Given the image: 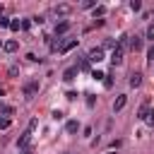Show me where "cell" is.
Returning <instances> with one entry per match:
<instances>
[{"label": "cell", "instance_id": "32", "mask_svg": "<svg viewBox=\"0 0 154 154\" xmlns=\"http://www.w3.org/2000/svg\"><path fill=\"white\" fill-rule=\"evenodd\" d=\"M0 48H5V43H0Z\"/></svg>", "mask_w": 154, "mask_h": 154}, {"label": "cell", "instance_id": "3", "mask_svg": "<svg viewBox=\"0 0 154 154\" xmlns=\"http://www.w3.org/2000/svg\"><path fill=\"white\" fill-rule=\"evenodd\" d=\"M123 55H125V48L116 46L113 53H111V63H113V67H116V65H123Z\"/></svg>", "mask_w": 154, "mask_h": 154}, {"label": "cell", "instance_id": "12", "mask_svg": "<svg viewBox=\"0 0 154 154\" xmlns=\"http://www.w3.org/2000/svg\"><path fill=\"white\" fill-rule=\"evenodd\" d=\"M140 84H142V75L140 72H132L130 75V87H140Z\"/></svg>", "mask_w": 154, "mask_h": 154}, {"label": "cell", "instance_id": "19", "mask_svg": "<svg viewBox=\"0 0 154 154\" xmlns=\"http://www.w3.org/2000/svg\"><path fill=\"white\" fill-rule=\"evenodd\" d=\"M147 38H149V41H154V24H149V26H147Z\"/></svg>", "mask_w": 154, "mask_h": 154}, {"label": "cell", "instance_id": "33", "mask_svg": "<svg viewBox=\"0 0 154 154\" xmlns=\"http://www.w3.org/2000/svg\"><path fill=\"white\" fill-rule=\"evenodd\" d=\"M0 17H2V7H0Z\"/></svg>", "mask_w": 154, "mask_h": 154}, {"label": "cell", "instance_id": "25", "mask_svg": "<svg viewBox=\"0 0 154 154\" xmlns=\"http://www.w3.org/2000/svg\"><path fill=\"white\" fill-rule=\"evenodd\" d=\"M51 116H53V120H63V111H53Z\"/></svg>", "mask_w": 154, "mask_h": 154}, {"label": "cell", "instance_id": "21", "mask_svg": "<svg viewBox=\"0 0 154 154\" xmlns=\"http://www.w3.org/2000/svg\"><path fill=\"white\" fill-rule=\"evenodd\" d=\"M26 60H31V63H41V58H36L34 53H26Z\"/></svg>", "mask_w": 154, "mask_h": 154}, {"label": "cell", "instance_id": "29", "mask_svg": "<svg viewBox=\"0 0 154 154\" xmlns=\"http://www.w3.org/2000/svg\"><path fill=\"white\" fill-rule=\"evenodd\" d=\"M147 123H149V125L154 128V113H149V118H147Z\"/></svg>", "mask_w": 154, "mask_h": 154}, {"label": "cell", "instance_id": "28", "mask_svg": "<svg viewBox=\"0 0 154 154\" xmlns=\"http://www.w3.org/2000/svg\"><path fill=\"white\" fill-rule=\"evenodd\" d=\"M10 24H12V22H10L7 17H0V26H10Z\"/></svg>", "mask_w": 154, "mask_h": 154}, {"label": "cell", "instance_id": "1", "mask_svg": "<svg viewBox=\"0 0 154 154\" xmlns=\"http://www.w3.org/2000/svg\"><path fill=\"white\" fill-rule=\"evenodd\" d=\"M87 60H89V65H91V63H101V60H103V48H101V46L91 48V51L87 53Z\"/></svg>", "mask_w": 154, "mask_h": 154}, {"label": "cell", "instance_id": "5", "mask_svg": "<svg viewBox=\"0 0 154 154\" xmlns=\"http://www.w3.org/2000/svg\"><path fill=\"white\" fill-rule=\"evenodd\" d=\"M77 72H79V67H67V70L63 72V79H65V82H72V79L77 77Z\"/></svg>", "mask_w": 154, "mask_h": 154}, {"label": "cell", "instance_id": "24", "mask_svg": "<svg viewBox=\"0 0 154 154\" xmlns=\"http://www.w3.org/2000/svg\"><path fill=\"white\" fill-rule=\"evenodd\" d=\"M65 99H67V101H75V99H77V91H67Z\"/></svg>", "mask_w": 154, "mask_h": 154}, {"label": "cell", "instance_id": "11", "mask_svg": "<svg viewBox=\"0 0 154 154\" xmlns=\"http://www.w3.org/2000/svg\"><path fill=\"white\" fill-rule=\"evenodd\" d=\"M77 46V38H70V41H65L63 46H60V53H67V51H72Z\"/></svg>", "mask_w": 154, "mask_h": 154}, {"label": "cell", "instance_id": "6", "mask_svg": "<svg viewBox=\"0 0 154 154\" xmlns=\"http://www.w3.org/2000/svg\"><path fill=\"white\" fill-rule=\"evenodd\" d=\"M125 103H128V96H125V94H120V96H118V99L113 101V111L118 113V111H120V108H123Z\"/></svg>", "mask_w": 154, "mask_h": 154}, {"label": "cell", "instance_id": "26", "mask_svg": "<svg viewBox=\"0 0 154 154\" xmlns=\"http://www.w3.org/2000/svg\"><path fill=\"white\" fill-rule=\"evenodd\" d=\"M147 60H149V63H152V65H154V46H152V48H149V53H147Z\"/></svg>", "mask_w": 154, "mask_h": 154}, {"label": "cell", "instance_id": "10", "mask_svg": "<svg viewBox=\"0 0 154 154\" xmlns=\"http://www.w3.org/2000/svg\"><path fill=\"white\" fill-rule=\"evenodd\" d=\"M130 48L132 51H140L142 48V36H130Z\"/></svg>", "mask_w": 154, "mask_h": 154}, {"label": "cell", "instance_id": "27", "mask_svg": "<svg viewBox=\"0 0 154 154\" xmlns=\"http://www.w3.org/2000/svg\"><path fill=\"white\" fill-rule=\"evenodd\" d=\"M36 125H38V120H36V118H31V120H29V130L34 132V128H36Z\"/></svg>", "mask_w": 154, "mask_h": 154}, {"label": "cell", "instance_id": "20", "mask_svg": "<svg viewBox=\"0 0 154 154\" xmlns=\"http://www.w3.org/2000/svg\"><path fill=\"white\" fill-rule=\"evenodd\" d=\"M17 72H19V67H17V65H12V67L7 70V75H10V77H17Z\"/></svg>", "mask_w": 154, "mask_h": 154}, {"label": "cell", "instance_id": "30", "mask_svg": "<svg viewBox=\"0 0 154 154\" xmlns=\"http://www.w3.org/2000/svg\"><path fill=\"white\" fill-rule=\"evenodd\" d=\"M22 154H34V149H24V152H22Z\"/></svg>", "mask_w": 154, "mask_h": 154}, {"label": "cell", "instance_id": "14", "mask_svg": "<svg viewBox=\"0 0 154 154\" xmlns=\"http://www.w3.org/2000/svg\"><path fill=\"white\" fill-rule=\"evenodd\" d=\"M10 123H12V120H10L7 116H2V118H0V130H7V128H10Z\"/></svg>", "mask_w": 154, "mask_h": 154}, {"label": "cell", "instance_id": "18", "mask_svg": "<svg viewBox=\"0 0 154 154\" xmlns=\"http://www.w3.org/2000/svg\"><path fill=\"white\" fill-rule=\"evenodd\" d=\"M0 111H2L5 116H12V113H14V108H12V106H0Z\"/></svg>", "mask_w": 154, "mask_h": 154}, {"label": "cell", "instance_id": "23", "mask_svg": "<svg viewBox=\"0 0 154 154\" xmlns=\"http://www.w3.org/2000/svg\"><path fill=\"white\" fill-rule=\"evenodd\" d=\"M91 77H94V79H103L106 75H103V72H99V70H94V72H91Z\"/></svg>", "mask_w": 154, "mask_h": 154}, {"label": "cell", "instance_id": "9", "mask_svg": "<svg viewBox=\"0 0 154 154\" xmlns=\"http://www.w3.org/2000/svg\"><path fill=\"white\" fill-rule=\"evenodd\" d=\"M67 29H70V22H67V19H63L60 24H55V34H58V36H60V34H65Z\"/></svg>", "mask_w": 154, "mask_h": 154}, {"label": "cell", "instance_id": "34", "mask_svg": "<svg viewBox=\"0 0 154 154\" xmlns=\"http://www.w3.org/2000/svg\"><path fill=\"white\" fill-rule=\"evenodd\" d=\"M67 154H72V152H67Z\"/></svg>", "mask_w": 154, "mask_h": 154}, {"label": "cell", "instance_id": "15", "mask_svg": "<svg viewBox=\"0 0 154 154\" xmlns=\"http://www.w3.org/2000/svg\"><path fill=\"white\" fill-rule=\"evenodd\" d=\"M130 10H132V12H140V10H142V2H140V0H132V2H130Z\"/></svg>", "mask_w": 154, "mask_h": 154}, {"label": "cell", "instance_id": "16", "mask_svg": "<svg viewBox=\"0 0 154 154\" xmlns=\"http://www.w3.org/2000/svg\"><path fill=\"white\" fill-rule=\"evenodd\" d=\"M96 14H99V17H101V14H106V7H103V5H99V7L94 10V19H96Z\"/></svg>", "mask_w": 154, "mask_h": 154}, {"label": "cell", "instance_id": "22", "mask_svg": "<svg viewBox=\"0 0 154 154\" xmlns=\"http://www.w3.org/2000/svg\"><path fill=\"white\" fill-rule=\"evenodd\" d=\"M79 67H82V70H89V60L82 58V60H79Z\"/></svg>", "mask_w": 154, "mask_h": 154}, {"label": "cell", "instance_id": "7", "mask_svg": "<svg viewBox=\"0 0 154 154\" xmlns=\"http://www.w3.org/2000/svg\"><path fill=\"white\" fill-rule=\"evenodd\" d=\"M149 113H152V111H149V103H142V106H140V111H137V118H140V120H147V118H149Z\"/></svg>", "mask_w": 154, "mask_h": 154}, {"label": "cell", "instance_id": "8", "mask_svg": "<svg viewBox=\"0 0 154 154\" xmlns=\"http://www.w3.org/2000/svg\"><path fill=\"white\" fill-rule=\"evenodd\" d=\"M77 130H79V123H77V120H67V123H65V132H67V135H75Z\"/></svg>", "mask_w": 154, "mask_h": 154}, {"label": "cell", "instance_id": "31", "mask_svg": "<svg viewBox=\"0 0 154 154\" xmlns=\"http://www.w3.org/2000/svg\"><path fill=\"white\" fill-rule=\"evenodd\" d=\"M2 94H5V89H0V96H2Z\"/></svg>", "mask_w": 154, "mask_h": 154}, {"label": "cell", "instance_id": "13", "mask_svg": "<svg viewBox=\"0 0 154 154\" xmlns=\"http://www.w3.org/2000/svg\"><path fill=\"white\" fill-rule=\"evenodd\" d=\"M17 46H19L17 41H5V51H7V53H14V51H17Z\"/></svg>", "mask_w": 154, "mask_h": 154}, {"label": "cell", "instance_id": "4", "mask_svg": "<svg viewBox=\"0 0 154 154\" xmlns=\"http://www.w3.org/2000/svg\"><path fill=\"white\" fill-rule=\"evenodd\" d=\"M70 12H72V5H65V2L53 7V14H55V17H65V14H70Z\"/></svg>", "mask_w": 154, "mask_h": 154}, {"label": "cell", "instance_id": "17", "mask_svg": "<svg viewBox=\"0 0 154 154\" xmlns=\"http://www.w3.org/2000/svg\"><path fill=\"white\" fill-rule=\"evenodd\" d=\"M10 29H12V31H19V29H22V22H19V19H14V22L10 24Z\"/></svg>", "mask_w": 154, "mask_h": 154}, {"label": "cell", "instance_id": "2", "mask_svg": "<svg viewBox=\"0 0 154 154\" xmlns=\"http://www.w3.org/2000/svg\"><path fill=\"white\" fill-rule=\"evenodd\" d=\"M36 91H38V79H31V82L24 84V96H26V99H34Z\"/></svg>", "mask_w": 154, "mask_h": 154}]
</instances>
